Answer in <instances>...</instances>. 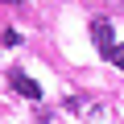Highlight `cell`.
<instances>
[{
    "label": "cell",
    "instance_id": "obj_1",
    "mask_svg": "<svg viewBox=\"0 0 124 124\" xmlns=\"http://www.w3.org/2000/svg\"><path fill=\"white\" fill-rule=\"evenodd\" d=\"M91 37H95V46H99L103 58L116 50V41H112V25H108V21H91Z\"/></svg>",
    "mask_w": 124,
    "mask_h": 124
},
{
    "label": "cell",
    "instance_id": "obj_2",
    "mask_svg": "<svg viewBox=\"0 0 124 124\" xmlns=\"http://www.w3.org/2000/svg\"><path fill=\"white\" fill-rule=\"evenodd\" d=\"M8 79H13V87H17L21 95H29V99H41V87H37L29 75H8Z\"/></svg>",
    "mask_w": 124,
    "mask_h": 124
},
{
    "label": "cell",
    "instance_id": "obj_3",
    "mask_svg": "<svg viewBox=\"0 0 124 124\" xmlns=\"http://www.w3.org/2000/svg\"><path fill=\"white\" fill-rule=\"evenodd\" d=\"M108 58H112V62H116V66H120V70H124V46H116V50H112V54H108Z\"/></svg>",
    "mask_w": 124,
    "mask_h": 124
},
{
    "label": "cell",
    "instance_id": "obj_4",
    "mask_svg": "<svg viewBox=\"0 0 124 124\" xmlns=\"http://www.w3.org/2000/svg\"><path fill=\"white\" fill-rule=\"evenodd\" d=\"M4 4H13V8H21V0H4Z\"/></svg>",
    "mask_w": 124,
    "mask_h": 124
}]
</instances>
